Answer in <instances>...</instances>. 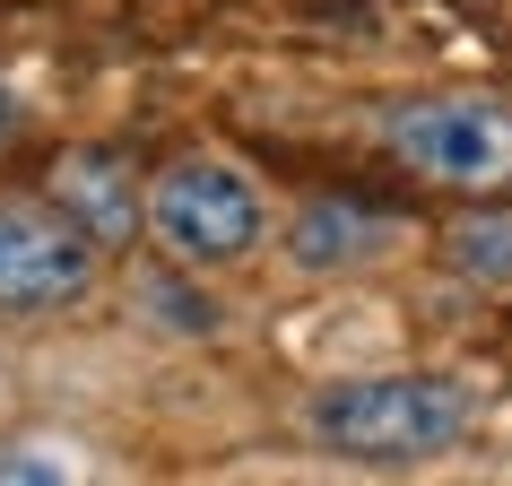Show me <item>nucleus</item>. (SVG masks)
Masks as SVG:
<instances>
[{
  "instance_id": "7ed1b4c3",
  "label": "nucleus",
  "mask_w": 512,
  "mask_h": 486,
  "mask_svg": "<svg viewBox=\"0 0 512 486\" xmlns=\"http://www.w3.org/2000/svg\"><path fill=\"white\" fill-rule=\"evenodd\" d=\"M148 226L165 235V252H174V261L217 270V261H243V252L261 243V191L243 183L235 165L191 157V165H174V174L157 183Z\"/></svg>"
},
{
  "instance_id": "20e7f679",
  "label": "nucleus",
  "mask_w": 512,
  "mask_h": 486,
  "mask_svg": "<svg viewBox=\"0 0 512 486\" xmlns=\"http://www.w3.org/2000/svg\"><path fill=\"white\" fill-rule=\"evenodd\" d=\"M87 278H96V243L53 200H0V313L79 304Z\"/></svg>"
},
{
  "instance_id": "6e6552de",
  "label": "nucleus",
  "mask_w": 512,
  "mask_h": 486,
  "mask_svg": "<svg viewBox=\"0 0 512 486\" xmlns=\"http://www.w3.org/2000/svg\"><path fill=\"white\" fill-rule=\"evenodd\" d=\"M139 304H148V313H157L174 339H209V330H217V304H209V296H191L183 278H165V270L139 278Z\"/></svg>"
},
{
  "instance_id": "423d86ee",
  "label": "nucleus",
  "mask_w": 512,
  "mask_h": 486,
  "mask_svg": "<svg viewBox=\"0 0 512 486\" xmlns=\"http://www.w3.org/2000/svg\"><path fill=\"white\" fill-rule=\"evenodd\" d=\"M400 243V217L365 209V200H313V209H296V226H287V261L313 278L330 270H356V261H382Z\"/></svg>"
},
{
  "instance_id": "f257e3e1",
  "label": "nucleus",
  "mask_w": 512,
  "mask_h": 486,
  "mask_svg": "<svg viewBox=\"0 0 512 486\" xmlns=\"http://www.w3.org/2000/svg\"><path fill=\"white\" fill-rule=\"evenodd\" d=\"M304 426H313L322 452L391 469V460L452 452L469 434V391L452 374H348L304 400Z\"/></svg>"
},
{
  "instance_id": "0eeeda50",
  "label": "nucleus",
  "mask_w": 512,
  "mask_h": 486,
  "mask_svg": "<svg viewBox=\"0 0 512 486\" xmlns=\"http://www.w3.org/2000/svg\"><path fill=\"white\" fill-rule=\"evenodd\" d=\"M452 270L478 287H512V217H478L452 235Z\"/></svg>"
},
{
  "instance_id": "9d476101",
  "label": "nucleus",
  "mask_w": 512,
  "mask_h": 486,
  "mask_svg": "<svg viewBox=\"0 0 512 486\" xmlns=\"http://www.w3.org/2000/svg\"><path fill=\"white\" fill-rule=\"evenodd\" d=\"M9 131H18V105H9V96H0V139H9Z\"/></svg>"
},
{
  "instance_id": "f03ea898",
  "label": "nucleus",
  "mask_w": 512,
  "mask_h": 486,
  "mask_svg": "<svg viewBox=\"0 0 512 486\" xmlns=\"http://www.w3.org/2000/svg\"><path fill=\"white\" fill-rule=\"evenodd\" d=\"M391 157L452 191H504L512 183V105L495 96H417L382 113Z\"/></svg>"
},
{
  "instance_id": "39448f33",
  "label": "nucleus",
  "mask_w": 512,
  "mask_h": 486,
  "mask_svg": "<svg viewBox=\"0 0 512 486\" xmlns=\"http://www.w3.org/2000/svg\"><path fill=\"white\" fill-rule=\"evenodd\" d=\"M53 209L87 243H131L139 235V183H131V165L113 157V148H70L53 165Z\"/></svg>"
},
{
  "instance_id": "1a4fd4ad",
  "label": "nucleus",
  "mask_w": 512,
  "mask_h": 486,
  "mask_svg": "<svg viewBox=\"0 0 512 486\" xmlns=\"http://www.w3.org/2000/svg\"><path fill=\"white\" fill-rule=\"evenodd\" d=\"M0 486H79V469L53 443H0Z\"/></svg>"
}]
</instances>
